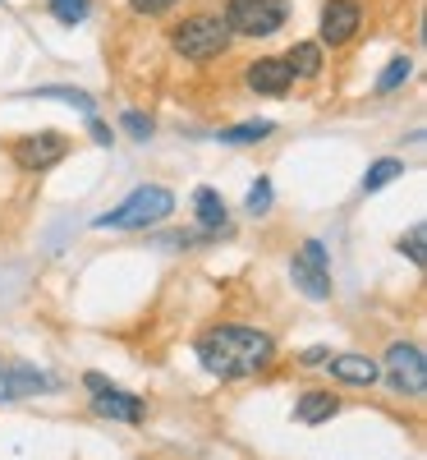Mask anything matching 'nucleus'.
I'll list each match as a JSON object with an SVG mask.
<instances>
[{
    "instance_id": "obj_1",
    "label": "nucleus",
    "mask_w": 427,
    "mask_h": 460,
    "mask_svg": "<svg viewBox=\"0 0 427 460\" xmlns=\"http://www.w3.org/2000/svg\"><path fill=\"white\" fill-rule=\"evenodd\" d=\"M198 364L221 377V382H240V377H253L262 368H271L276 359V341L257 327H240V323H225V327H212L198 336Z\"/></svg>"
},
{
    "instance_id": "obj_2",
    "label": "nucleus",
    "mask_w": 427,
    "mask_h": 460,
    "mask_svg": "<svg viewBox=\"0 0 427 460\" xmlns=\"http://www.w3.org/2000/svg\"><path fill=\"white\" fill-rule=\"evenodd\" d=\"M230 28L221 14H188L184 23L170 28V51L188 65H207V60H221L230 51Z\"/></svg>"
},
{
    "instance_id": "obj_3",
    "label": "nucleus",
    "mask_w": 427,
    "mask_h": 460,
    "mask_svg": "<svg viewBox=\"0 0 427 460\" xmlns=\"http://www.w3.org/2000/svg\"><path fill=\"white\" fill-rule=\"evenodd\" d=\"M170 212H175V194H170V189L166 184H143L115 212L97 217L92 226L97 230H147V226H161Z\"/></svg>"
},
{
    "instance_id": "obj_4",
    "label": "nucleus",
    "mask_w": 427,
    "mask_h": 460,
    "mask_svg": "<svg viewBox=\"0 0 427 460\" xmlns=\"http://www.w3.org/2000/svg\"><path fill=\"white\" fill-rule=\"evenodd\" d=\"M225 28L230 37H271L290 19V0H225Z\"/></svg>"
},
{
    "instance_id": "obj_5",
    "label": "nucleus",
    "mask_w": 427,
    "mask_h": 460,
    "mask_svg": "<svg viewBox=\"0 0 427 460\" xmlns=\"http://www.w3.org/2000/svg\"><path fill=\"white\" fill-rule=\"evenodd\" d=\"M10 157H14V166H19V171L42 175V171H51V166H60V162L69 157V138H65L60 129L23 134V138H14V143H10Z\"/></svg>"
},
{
    "instance_id": "obj_6",
    "label": "nucleus",
    "mask_w": 427,
    "mask_h": 460,
    "mask_svg": "<svg viewBox=\"0 0 427 460\" xmlns=\"http://www.w3.org/2000/svg\"><path fill=\"white\" fill-rule=\"evenodd\" d=\"M386 382H391L396 396H414V401L427 392V359H423L418 345L396 341L391 350H386Z\"/></svg>"
},
{
    "instance_id": "obj_7",
    "label": "nucleus",
    "mask_w": 427,
    "mask_h": 460,
    "mask_svg": "<svg viewBox=\"0 0 427 460\" xmlns=\"http://www.w3.org/2000/svg\"><path fill=\"white\" fill-rule=\"evenodd\" d=\"M290 281L308 299H331V262H327V244L322 240H303V249L290 262Z\"/></svg>"
},
{
    "instance_id": "obj_8",
    "label": "nucleus",
    "mask_w": 427,
    "mask_h": 460,
    "mask_svg": "<svg viewBox=\"0 0 427 460\" xmlns=\"http://www.w3.org/2000/svg\"><path fill=\"white\" fill-rule=\"evenodd\" d=\"M363 28L359 0H327L322 5V47H349Z\"/></svg>"
},
{
    "instance_id": "obj_9",
    "label": "nucleus",
    "mask_w": 427,
    "mask_h": 460,
    "mask_svg": "<svg viewBox=\"0 0 427 460\" xmlns=\"http://www.w3.org/2000/svg\"><path fill=\"white\" fill-rule=\"evenodd\" d=\"M244 84L253 93H262V97H285L294 88V74H290V65L281 56H262V60H253L244 69Z\"/></svg>"
},
{
    "instance_id": "obj_10",
    "label": "nucleus",
    "mask_w": 427,
    "mask_h": 460,
    "mask_svg": "<svg viewBox=\"0 0 427 460\" xmlns=\"http://www.w3.org/2000/svg\"><path fill=\"white\" fill-rule=\"evenodd\" d=\"M92 410H97L101 419H120V424H143V414H147L143 396H129V392H120V387H101V392L92 396Z\"/></svg>"
},
{
    "instance_id": "obj_11",
    "label": "nucleus",
    "mask_w": 427,
    "mask_h": 460,
    "mask_svg": "<svg viewBox=\"0 0 427 460\" xmlns=\"http://www.w3.org/2000/svg\"><path fill=\"white\" fill-rule=\"evenodd\" d=\"M331 377L344 382V387H372V382L381 377V364L368 359V355H331Z\"/></svg>"
},
{
    "instance_id": "obj_12",
    "label": "nucleus",
    "mask_w": 427,
    "mask_h": 460,
    "mask_svg": "<svg viewBox=\"0 0 427 460\" xmlns=\"http://www.w3.org/2000/svg\"><path fill=\"white\" fill-rule=\"evenodd\" d=\"M285 65H290V74H294V79H318V74H322V42H294L285 56H281Z\"/></svg>"
},
{
    "instance_id": "obj_13",
    "label": "nucleus",
    "mask_w": 427,
    "mask_h": 460,
    "mask_svg": "<svg viewBox=\"0 0 427 460\" xmlns=\"http://www.w3.org/2000/svg\"><path fill=\"white\" fill-rule=\"evenodd\" d=\"M331 414H340V396H331V392H303L294 405L299 424H327Z\"/></svg>"
},
{
    "instance_id": "obj_14",
    "label": "nucleus",
    "mask_w": 427,
    "mask_h": 460,
    "mask_svg": "<svg viewBox=\"0 0 427 460\" xmlns=\"http://www.w3.org/2000/svg\"><path fill=\"white\" fill-rule=\"evenodd\" d=\"M193 212H198V226H203V230H212V235H221L225 221H230L225 199L216 194V189H198V194H193Z\"/></svg>"
},
{
    "instance_id": "obj_15",
    "label": "nucleus",
    "mask_w": 427,
    "mask_h": 460,
    "mask_svg": "<svg viewBox=\"0 0 427 460\" xmlns=\"http://www.w3.org/2000/svg\"><path fill=\"white\" fill-rule=\"evenodd\" d=\"M19 102H65V106H79L92 115V97L83 88H60V84H47V88H32V93H19Z\"/></svg>"
},
{
    "instance_id": "obj_16",
    "label": "nucleus",
    "mask_w": 427,
    "mask_h": 460,
    "mask_svg": "<svg viewBox=\"0 0 427 460\" xmlns=\"http://www.w3.org/2000/svg\"><path fill=\"white\" fill-rule=\"evenodd\" d=\"M266 134H276V125H271V120H244V125L221 129L216 138H221V143H230V147H248V143H262Z\"/></svg>"
},
{
    "instance_id": "obj_17",
    "label": "nucleus",
    "mask_w": 427,
    "mask_h": 460,
    "mask_svg": "<svg viewBox=\"0 0 427 460\" xmlns=\"http://www.w3.org/2000/svg\"><path fill=\"white\" fill-rule=\"evenodd\" d=\"M400 175H405V162H396V157L372 162V166H368V175H363V194H377V189H386V184L400 180Z\"/></svg>"
},
{
    "instance_id": "obj_18",
    "label": "nucleus",
    "mask_w": 427,
    "mask_h": 460,
    "mask_svg": "<svg viewBox=\"0 0 427 460\" xmlns=\"http://www.w3.org/2000/svg\"><path fill=\"white\" fill-rule=\"evenodd\" d=\"M409 74H414V60L409 56H396L391 65H386L381 69V79H377V93H396L405 79H409Z\"/></svg>"
},
{
    "instance_id": "obj_19",
    "label": "nucleus",
    "mask_w": 427,
    "mask_h": 460,
    "mask_svg": "<svg viewBox=\"0 0 427 460\" xmlns=\"http://www.w3.org/2000/svg\"><path fill=\"white\" fill-rule=\"evenodd\" d=\"M47 5H51V14H56L65 28H74V23H83V19H88L92 0H47Z\"/></svg>"
},
{
    "instance_id": "obj_20",
    "label": "nucleus",
    "mask_w": 427,
    "mask_h": 460,
    "mask_svg": "<svg viewBox=\"0 0 427 460\" xmlns=\"http://www.w3.org/2000/svg\"><path fill=\"white\" fill-rule=\"evenodd\" d=\"M423 240H427L423 221H418V226H409V235L400 240V253H409V262H414V267H423V262H427V253H423Z\"/></svg>"
},
{
    "instance_id": "obj_21",
    "label": "nucleus",
    "mask_w": 427,
    "mask_h": 460,
    "mask_svg": "<svg viewBox=\"0 0 427 460\" xmlns=\"http://www.w3.org/2000/svg\"><path fill=\"white\" fill-rule=\"evenodd\" d=\"M175 5H179V0H129V10L143 14V19H161V14H170Z\"/></svg>"
},
{
    "instance_id": "obj_22",
    "label": "nucleus",
    "mask_w": 427,
    "mask_h": 460,
    "mask_svg": "<svg viewBox=\"0 0 427 460\" xmlns=\"http://www.w3.org/2000/svg\"><path fill=\"white\" fill-rule=\"evenodd\" d=\"M120 125H125L138 143H147V138H152V120H147L143 111H125V115H120Z\"/></svg>"
},
{
    "instance_id": "obj_23",
    "label": "nucleus",
    "mask_w": 427,
    "mask_h": 460,
    "mask_svg": "<svg viewBox=\"0 0 427 460\" xmlns=\"http://www.w3.org/2000/svg\"><path fill=\"white\" fill-rule=\"evenodd\" d=\"M266 208H271V180H257V184L248 189V212H253V217H262Z\"/></svg>"
},
{
    "instance_id": "obj_24",
    "label": "nucleus",
    "mask_w": 427,
    "mask_h": 460,
    "mask_svg": "<svg viewBox=\"0 0 427 460\" xmlns=\"http://www.w3.org/2000/svg\"><path fill=\"white\" fill-rule=\"evenodd\" d=\"M88 129H92V143H101V147H110V143H115V134H110V125H101V120H97V115H92V120H88Z\"/></svg>"
},
{
    "instance_id": "obj_25",
    "label": "nucleus",
    "mask_w": 427,
    "mask_h": 460,
    "mask_svg": "<svg viewBox=\"0 0 427 460\" xmlns=\"http://www.w3.org/2000/svg\"><path fill=\"white\" fill-rule=\"evenodd\" d=\"M331 359V350H322V345H313V350H303V368H322Z\"/></svg>"
}]
</instances>
